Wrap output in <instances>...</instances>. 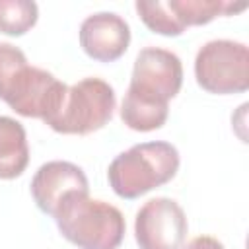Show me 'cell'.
I'll use <instances>...</instances> for the list:
<instances>
[{
	"mask_svg": "<svg viewBox=\"0 0 249 249\" xmlns=\"http://www.w3.org/2000/svg\"><path fill=\"white\" fill-rule=\"evenodd\" d=\"M68 86L51 72L31 66L21 49L0 43V99L18 115L45 124L58 113Z\"/></svg>",
	"mask_w": 249,
	"mask_h": 249,
	"instance_id": "6da1fadb",
	"label": "cell"
},
{
	"mask_svg": "<svg viewBox=\"0 0 249 249\" xmlns=\"http://www.w3.org/2000/svg\"><path fill=\"white\" fill-rule=\"evenodd\" d=\"M60 235L78 249H117L124 237V216L89 193H70L53 212Z\"/></svg>",
	"mask_w": 249,
	"mask_h": 249,
	"instance_id": "7a4b0ae2",
	"label": "cell"
},
{
	"mask_svg": "<svg viewBox=\"0 0 249 249\" xmlns=\"http://www.w3.org/2000/svg\"><path fill=\"white\" fill-rule=\"evenodd\" d=\"M179 152L163 140L134 144L121 152L107 169V179L113 193L121 198L134 200L152 189L169 183L179 171Z\"/></svg>",
	"mask_w": 249,
	"mask_h": 249,
	"instance_id": "3957f363",
	"label": "cell"
},
{
	"mask_svg": "<svg viewBox=\"0 0 249 249\" xmlns=\"http://www.w3.org/2000/svg\"><path fill=\"white\" fill-rule=\"evenodd\" d=\"M115 89L101 78H84L70 86L58 113L47 123L60 134H91L103 128L115 111Z\"/></svg>",
	"mask_w": 249,
	"mask_h": 249,
	"instance_id": "277c9868",
	"label": "cell"
},
{
	"mask_svg": "<svg viewBox=\"0 0 249 249\" xmlns=\"http://www.w3.org/2000/svg\"><path fill=\"white\" fill-rule=\"evenodd\" d=\"M196 84L216 95L249 89V49L245 43L214 39L204 43L195 58Z\"/></svg>",
	"mask_w": 249,
	"mask_h": 249,
	"instance_id": "5b68a950",
	"label": "cell"
},
{
	"mask_svg": "<svg viewBox=\"0 0 249 249\" xmlns=\"http://www.w3.org/2000/svg\"><path fill=\"white\" fill-rule=\"evenodd\" d=\"M183 86V64L181 58L160 47H146L138 53L132 68V78L128 84L130 93L169 105V99H173Z\"/></svg>",
	"mask_w": 249,
	"mask_h": 249,
	"instance_id": "8992f818",
	"label": "cell"
},
{
	"mask_svg": "<svg viewBox=\"0 0 249 249\" xmlns=\"http://www.w3.org/2000/svg\"><path fill=\"white\" fill-rule=\"evenodd\" d=\"M187 230V216L173 198H150L136 212L134 237L140 249H181Z\"/></svg>",
	"mask_w": 249,
	"mask_h": 249,
	"instance_id": "52a82bcc",
	"label": "cell"
},
{
	"mask_svg": "<svg viewBox=\"0 0 249 249\" xmlns=\"http://www.w3.org/2000/svg\"><path fill=\"white\" fill-rule=\"evenodd\" d=\"M130 45L128 23L113 12L88 16L80 25V47L97 62L119 60Z\"/></svg>",
	"mask_w": 249,
	"mask_h": 249,
	"instance_id": "ba28073f",
	"label": "cell"
},
{
	"mask_svg": "<svg viewBox=\"0 0 249 249\" xmlns=\"http://www.w3.org/2000/svg\"><path fill=\"white\" fill-rule=\"evenodd\" d=\"M70 193H89V183L84 169L72 161H47L31 179V196L43 214L53 216L60 200Z\"/></svg>",
	"mask_w": 249,
	"mask_h": 249,
	"instance_id": "9c48e42d",
	"label": "cell"
},
{
	"mask_svg": "<svg viewBox=\"0 0 249 249\" xmlns=\"http://www.w3.org/2000/svg\"><path fill=\"white\" fill-rule=\"evenodd\" d=\"M29 163L25 128L19 121L0 115V179L19 177Z\"/></svg>",
	"mask_w": 249,
	"mask_h": 249,
	"instance_id": "30bf717a",
	"label": "cell"
},
{
	"mask_svg": "<svg viewBox=\"0 0 249 249\" xmlns=\"http://www.w3.org/2000/svg\"><path fill=\"white\" fill-rule=\"evenodd\" d=\"M177 21L183 29L193 25H206L218 16H233L247 8L245 2H226V0H167Z\"/></svg>",
	"mask_w": 249,
	"mask_h": 249,
	"instance_id": "8fae6325",
	"label": "cell"
},
{
	"mask_svg": "<svg viewBox=\"0 0 249 249\" xmlns=\"http://www.w3.org/2000/svg\"><path fill=\"white\" fill-rule=\"evenodd\" d=\"M169 115V105L154 103L148 99H142L130 91L124 93L121 103V119L123 123L138 132H150L158 130L165 124Z\"/></svg>",
	"mask_w": 249,
	"mask_h": 249,
	"instance_id": "7c38bea8",
	"label": "cell"
},
{
	"mask_svg": "<svg viewBox=\"0 0 249 249\" xmlns=\"http://www.w3.org/2000/svg\"><path fill=\"white\" fill-rule=\"evenodd\" d=\"M39 19L33 0H0V33L10 37L25 35Z\"/></svg>",
	"mask_w": 249,
	"mask_h": 249,
	"instance_id": "4fadbf2b",
	"label": "cell"
},
{
	"mask_svg": "<svg viewBox=\"0 0 249 249\" xmlns=\"http://www.w3.org/2000/svg\"><path fill=\"white\" fill-rule=\"evenodd\" d=\"M140 19L144 21V25L154 31V33H160V35H165V37H179L185 29L183 25L177 21V18L173 16L171 8L167 6V0L161 2V0H138L134 4Z\"/></svg>",
	"mask_w": 249,
	"mask_h": 249,
	"instance_id": "5bb4252c",
	"label": "cell"
},
{
	"mask_svg": "<svg viewBox=\"0 0 249 249\" xmlns=\"http://www.w3.org/2000/svg\"><path fill=\"white\" fill-rule=\"evenodd\" d=\"M183 249H226V247L222 245V241H218L212 235H198L191 239Z\"/></svg>",
	"mask_w": 249,
	"mask_h": 249,
	"instance_id": "9a60e30c",
	"label": "cell"
}]
</instances>
